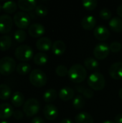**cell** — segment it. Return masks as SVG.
<instances>
[{
  "label": "cell",
  "instance_id": "cell-1",
  "mask_svg": "<svg viewBox=\"0 0 122 123\" xmlns=\"http://www.w3.org/2000/svg\"><path fill=\"white\" fill-rule=\"evenodd\" d=\"M68 77L75 84H80L85 81L87 76V71L85 67L79 63L73 65L68 70Z\"/></svg>",
  "mask_w": 122,
  "mask_h": 123
},
{
  "label": "cell",
  "instance_id": "cell-2",
  "mask_svg": "<svg viewBox=\"0 0 122 123\" xmlns=\"http://www.w3.org/2000/svg\"><path fill=\"white\" fill-rule=\"evenodd\" d=\"M88 85L95 91H101L104 89L106 81L104 75L100 72H94L91 74L87 80Z\"/></svg>",
  "mask_w": 122,
  "mask_h": 123
},
{
  "label": "cell",
  "instance_id": "cell-3",
  "mask_svg": "<svg viewBox=\"0 0 122 123\" xmlns=\"http://www.w3.org/2000/svg\"><path fill=\"white\" fill-rule=\"evenodd\" d=\"M30 83L35 87L40 88L44 86L47 84V76L46 74L40 69L36 68L32 70L29 76Z\"/></svg>",
  "mask_w": 122,
  "mask_h": 123
},
{
  "label": "cell",
  "instance_id": "cell-4",
  "mask_svg": "<svg viewBox=\"0 0 122 123\" xmlns=\"http://www.w3.org/2000/svg\"><path fill=\"white\" fill-rule=\"evenodd\" d=\"M15 60L9 56H5L0 59V74L9 76L16 69Z\"/></svg>",
  "mask_w": 122,
  "mask_h": 123
},
{
  "label": "cell",
  "instance_id": "cell-5",
  "mask_svg": "<svg viewBox=\"0 0 122 123\" xmlns=\"http://www.w3.org/2000/svg\"><path fill=\"white\" fill-rule=\"evenodd\" d=\"M32 48L27 45H21L18 46L14 52L15 58L21 61H28L34 56Z\"/></svg>",
  "mask_w": 122,
  "mask_h": 123
},
{
  "label": "cell",
  "instance_id": "cell-6",
  "mask_svg": "<svg viewBox=\"0 0 122 123\" xmlns=\"http://www.w3.org/2000/svg\"><path fill=\"white\" fill-rule=\"evenodd\" d=\"M40 108V106L38 100L35 98H30L24 102L23 111L27 117H32L38 113Z\"/></svg>",
  "mask_w": 122,
  "mask_h": 123
},
{
  "label": "cell",
  "instance_id": "cell-7",
  "mask_svg": "<svg viewBox=\"0 0 122 123\" xmlns=\"http://www.w3.org/2000/svg\"><path fill=\"white\" fill-rule=\"evenodd\" d=\"M30 17L24 12H17L13 17V22L15 25L21 29H26L30 24Z\"/></svg>",
  "mask_w": 122,
  "mask_h": 123
},
{
  "label": "cell",
  "instance_id": "cell-8",
  "mask_svg": "<svg viewBox=\"0 0 122 123\" xmlns=\"http://www.w3.org/2000/svg\"><path fill=\"white\" fill-rule=\"evenodd\" d=\"M109 53V45L105 43H101L97 44L93 49V55L98 60H104L106 58Z\"/></svg>",
  "mask_w": 122,
  "mask_h": 123
},
{
  "label": "cell",
  "instance_id": "cell-9",
  "mask_svg": "<svg viewBox=\"0 0 122 123\" xmlns=\"http://www.w3.org/2000/svg\"><path fill=\"white\" fill-rule=\"evenodd\" d=\"M13 19L9 14L0 16V33L6 34L10 32L13 26Z\"/></svg>",
  "mask_w": 122,
  "mask_h": 123
},
{
  "label": "cell",
  "instance_id": "cell-10",
  "mask_svg": "<svg viewBox=\"0 0 122 123\" xmlns=\"http://www.w3.org/2000/svg\"><path fill=\"white\" fill-rule=\"evenodd\" d=\"M94 37L100 41H104L110 37V31L109 29L103 25H99L95 27L93 30Z\"/></svg>",
  "mask_w": 122,
  "mask_h": 123
},
{
  "label": "cell",
  "instance_id": "cell-11",
  "mask_svg": "<svg viewBox=\"0 0 122 123\" xmlns=\"http://www.w3.org/2000/svg\"><path fill=\"white\" fill-rule=\"evenodd\" d=\"M43 115L47 120H54L58 115V108L52 104H47L43 109Z\"/></svg>",
  "mask_w": 122,
  "mask_h": 123
},
{
  "label": "cell",
  "instance_id": "cell-12",
  "mask_svg": "<svg viewBox=\"0 0 122 123\" xmlns=\"http://www.w3.org/2000/svg\"><path fill=\"white\" fill-rule=\"evenodd\" d=\"M45 32V27L40 23H33L28 28V33L31 37H40Z\"/></svg>",
  "mask_w": 122,
  "mask_h": 123
},
{
  "label": "cell",
  "instance_id": "cell-13",
  "mask_svg": "<svg viewBox=\"0 0 122 123\" xmlns=\"http://www.w3.org/2000/svg\"><path fill=\"white\" fill-rule=\"evenodd\" d=\"M110 76L115 80L122 79V62H116L113 63L109 71Z\"/></svg>",
  "mask_w": 122,
  "mask_h": 123
},
{
  "label": "cell",
  "instance_id": "cell-14",
  "mask_svg": "<svg viewBox=\"0 0 122 123\" xmlns=\"http://www.w3.org/2000/svg\"><path fill=\"white\" fill-rule=\"evenodd\" d=\"M52 43L50 38L47 37H42L39 38L36 42V47L37 48L43 52L48 51L50 48H52Z\"/></svg>",
  "mask_w": 122,
  "mask_h": 123
},
{
  "label": "cell",
  "instance_id": "cell-15",
  "mask_svg": "<svg viewBox=\"0 0 122 123\" xmlns=\"http://www.w3.org/2000/svg\"><path fill=\"white\" fill-rule=\"evenodd\" d=\"M14 107L9 103L0 104V119L6 120L12 117L14 114Z\"/></svg>",
  "mask_w": 122,
  "mask_h": 123
},
{
  "label": "cell",
  "instance_id": "cell-16",
  "mask_svg": "<svg viewBox=\"0 0 122 123\" xmlns=\"http://www.w3.org/2000/svg\"><path fill=\"white\" fill-rule=\"evenodd\" d=\"M17 5L19 8L24 12H31L35 9L37 1L35 0H19Z\"/></svg>",
  "mask_w": 122,
  "mask_h": 123
},
{
  "label": "cell",
  "instance_id": "cell-17",
  "mask_svg": "<svg viewBox=\"0 0 122 123\" xmlns=\"http://www.w3.org/2000/svg\"><path fill=\"white\" fill-rule=\"evenodd\" d=\"M74 96H75V91L72 88L68 86H65L62 88L58 93L59 98L65 102L71 100L73 98H74Z\"/></svg>",
  "mask_w": 122,
  "mask_h": 123
},
{
  "label": "cell",
  "instance_id": "cell-18",
  "mask_svg": "<svg viewBox=\"0 0 122 123\" xmlns=\"http://www.w3.org/2000/svg\"><path fill=\"white\" fill-rule=\"evenodd\" d=\"M81 27L86 30H91L94 29L96 25V19L92 15H88L84 17L81 22Z\"/></svg>",
  "mask_w": 122,
  "mask_h": 123
},
{
  "label": "cell",
  "instance_id": "cell-19",
  "mask_svg": "<svg viewBox=\"0 0 122 123\" xmlns=\"http://www.w3.org/2000/svg\"><path fill=\"white\" fill-rule=\"evenodd\" d=\"M65 43L62 40H56L52 43V51L56 55H61L65 52Z\"/></svg>",
  "mask_w": 122,
  "mask_h": 123
},
{
  "label": "cell",
  "instance_id": "cell-20",
  "mask_svg": "<svg viewBox=\"0 0 122 123\" xmlns=\"http://www.w3.org/2000/svg\"><path fill=\"white\" fill-rule=\"evenodd\" d=\"M76 123H94L93 117L88 112H82L75 117Z\"/></svg>",
  "mask_w": 122,
  "mask_h": 123
},
{
  "label": "cell",
  "instance_id": "cell-21",
  "mask_svg": "<svg viewBox=\"0 0 122 123\" xmlns=\"http://www.w3.org/2000/svg\"><path fill=\"white\" fill-rule=\"evenodd\" d=\"M11 103L15 107H19L24 104V96L20 92H16L11 98Z\"/></svg>",
  "mask_w": 122,
  "mask_h": 123
},
{
  "label": "cell",
  "instance_id": "cell-22",
  "mask_svg": "<svg viewBox=\"0 0 122 123\" xmlns=\"http://www.w3.org/2000/svg\"><path fill=\"white\" fill-rule=\"evenodd\" d=\"M109 27L112 31L121 32L122 31V19L118 17L111 18L109 22Z\"/></svg>",
  "mask_w": 122,
  "mask_h": 123
},
{
  "label": "cell",
  "instance_id": "cell-23",
  "mask_svg": "<svg viewBox=\"0 0 122 123\" xmlns=\"http://www.w3.org/2000/svg\"><path fill=\"white\" fill-rule=\"evenodd\" d=\"M58 96V92L54 89H50L45 91L43 94V99L47 103H51L54 102Z\"/></svg>",
  "mask_w": 122,
  "mask_h": 123
},
{
  "label": "cell",
  "instance_id": "cell-24",
  "mask_svg": "<svg viewBox=\"0 0 122 123\" xmlns=\"http://www.w3.org/2000/svg\"><path fill=\"white\" fill-rule=\"evenodd\" d=\"M12 43V37L9 35H5L0 37V50L6 51L8 50Z\"/></svg>",
  "mask_w": 122,
  "mask_h": 123
},
{
  "label": "cell",
  "instance_id": "cell-25",
  "mask_svg": "<svg viewBox=\"0 0 122 123\" xmlns=\"http://www.w3.org/2000/svg\"><path fill=\"white\" fill-rule=\"evenodd\" d=\"M85 67L91 71H97L99 68V63L96 59L92 57H88L84 60Z\"/></svg>",
  "mask_w": 122,
  "mask_h": 123
},
{
  "label": "cell",
  "instance_id": "cell-26",
  "mask_svg": "<svg viewBox=\"0 0 122 123\" xmlns=\"http://www.w3.org/2000/svg\"><path fill=\"white\" fill-rule=\"evenodd\" d=\"M48 61V56L46 53L42 52H39L36 53L33 57V61L36 65L43 66L47 63Z\"/></svg>",
  "mask_w": 122,
  "mask_h": 123
},
{
  "label": "cell",
  "instance_id": "cell-27",
  "mask_svg": "<svg viewBox=\"0 0 122 123\" xmlns=\"http://www.w3.org/2000/svg\"><path fill=\"white\" fill-rule=\"evenodd\" d=\"M12 94L10 87L4 84H0V99L7 100L9 99Z\"/></svg>",
  "mask_w": 122,
  "mask_h": 123
},
{
  "label": "cell",
  "instance_id": "cell-28",
  "mask_svg": "<svg viewBox=\"0 0 122 123\" xmlns=\"http://www.w3.org/2000/svg\"><path fill=\"white\" fill-rule=\"evenodd\" d=\"M3 10L8 14H13L17 9V4L15 1H8L4 3L2 5Z\"/></svg>",
  "mask_w": 122,
  "mask_h": 123
},
{
  "label": "cell",
  "instance_id": "cell-29",
  "mask_svg": "<svg viewBox=\"0 0 122 123\" xmlns=\"http://www.w3.org/2000/svg\"><path fill=\"white\" fill-rule=\"evenodd\" d=\"M16 71H17V72L19 75L24 76V75H27V74H29L30 72V71H31V66L29 63L22 62V63H19L17 66Z\"/></svg>",
  "mask_w": 122,
  "mask_h": 123
},
{
  "label": "cell",
  "instance_id": "cell-30",
  "mask_svg": "<svg viewBox=\"0 0 122 123\" xmlns=\"http://www.w3.org/2000/svg\"><path fill=\"white\" fill-rule=\"evenodd\" d=\"M85 105H86V100L83 96L77 95L76 96V97H74L73 101V105L76 109L77 110L82 109L85 106Z\"/></svg>",
  "mask_w": 122,
  "mask_h": 123
},
{
  "label": "cell",
  "instance_id": "cell-31",
  "mask_svg": "<svg viewBox=\"0 0 122 123\" xmlns=\"http://www.w3.org/2000/svg\"><path fill=\"white\" fill-rule=\"evenodd\" d=\"M14 37L17 42L23 43L27 38V32L24 30L18 29L15 31L14 34Z\"/></svg>",
  "mask_w": 122,
  "mask_h": 123
},
{
  "label": "cell",
  "instance_id": "cell-32",
  "mask_svg": "<svg viewBox=\"0 0 122 123\" xmlns=\"http://www.w3.org/2000/svg\"><path fill=\"white\" fill-rule=\"evenodd\" d=\"M82 5L86 9L91 11L97 7L98 1L96 0H84L82 1Z\"/></svg>",
  "mask_w": 122,
  "mask_h": 123
},
{
  "label": "cell",
  "instance_id": "cell-33",
  "mask_svg": "<svg viewBox=\"0 0 122 123\" xmlns=\"http://www.w3.org/2000/svg\"><path fill=\"white\" fill-rule=\"evenodd\" d=\"M35 14L40 17H44L47 14L48 12V9L47 8V6H45L43 4H39L36 6L35 8Z\"/></svg>",
  "mask_w": 122,
  "mask_h": 123
},
{
  "label": "cell",
  "instance_id": "cell-34",
  "mask_svg": "<svg viewBox=\"0 0 122 123\" xmlns=\"http://www.w3.org/2000/svg\"><path fill=\"white\" fill-rule=\"evenodd\" d=\"M55 73L60 77H65L68 74V69L64 65H59L56 67Z\"/></svg>",
  "mask_w": 122,
  "mask_h": 123
},
{
  "label": "cell",
  "instance_id": "cell-35",
  "mask_svg": "<svg viewBox=\"0 0 122 123\" xmlns=\"http://www.w3.org/2000/svg\"><path fill=\"white\" fill-rule=\"evenodd\" d=\"M99 16L102 19L104 20H109L111 19V12L108 9H102L99 12Z\"/></svg>",
  "mask_w": 122,
  "mask_h": 123
},
{
  "label": "cell",
  "instance_id": "cell-36",
  "mask_svg": "<svg viewBox=\"0 0 122 123\" xmlns=\"http://www.w3.org/2000/svg\"><path fill=\"white\" fill-rule=\"evenodd\" d=\"M109 48H110V51H111L112 53H119L122 49V45L119 42L114 41L110 44Z\"/></svg>",
  "mask_w": 122,
  "mask_h": 123
},
{
  "label": "cell",
  "instance_id": "cell-37",
  "mask_svg": "<svg viewBox=\"0 0 122 123\" xmlns=\"http://www.w3.org/2000/svg\"><path fill=\"white\" fill-rule=\"evenodd\" d=\"M83 97L86 98V99H90L91 98L93 97L94 96V93L93 92V90L90 89H86L83 93Z\"/></svg>",
  "mask_w": 122,
  "mask_h": 123
},
{
  "label": "cell",
  "instance_id": "cell-38",
  "mask_svg": "<svg viewBox=\"0 0 122 123\" xmlns=\"http://www.w3.org/2000/svg\"><path fill=\"white\" fill-rule=\"evenodd\" d=\"M14 117V119L17 120H22L24 117V114L22 111L20 110H15L14 112V114L12 115Z\"/></svg>",
  "mask_w": 122,
  "mask_h": 123
},
{
  "label": "cell",
  "instance_id": "cell-39",
  "mask_svg": "<svg viewBox=\"0 0 122 123\" xmlns=\"http://www.w3.org/2000/svg\"><path fill=\"white\" fill-rule=\"evenodd\" d=\"M75 89H76V91L78 93H79V94H83V92H84V90L86 89V88H85L84 86H83V85H77V86H75Z\"/></svg>",
  "mask_w": 122,
  "mask_h": 123
},
{
  "label": "cell",
  "instance_id": "cell-40",
  "mask_svg": "<svg viewBox=\"0 0 122 123\" xmlns=\"http://www.w3.org/2000/svg\"><path fill=\"white\" fill-rule=\"evenodd\" d=\"M32 123H45L44 120L42 118H41L40 117H35L32 120Z\"/></svg>",
  "mask_w": 122,
  "mask_h": 123
},
{
  "label": "cell",
  "instance_id": "cell-41",
  "mask_svg": "<svg viewBox=\"0 0 122 123\" xmlns=\"http://www.w3.org/2000/svg\"><path fill=\"white\" fill-rule=\"evenodd\" d=\"M114 123H122V114H118L114 117Z\"/></svg>",
  "mask_w": 122,
  "mask_h": 123
},
{
  "label": "cell",
  "instance_id": "cell-42",
  "mask_svg": "<svg viewBox=\"0 0 122 123\" xmlns=\"http://www.w3.org/2000/svg\"><path fill=\"white\" fill-rule=\"evenodd\" d=\"M116 13L119 16V17H122V4H120L117 7V9H116Z\"/></svg>",
  "mask_w": 122,
  "mask_h": 123
},
{
  "label": "cell",
  "instance_id": "cell-43",
  "mask_svg": "<svg viewBox=\"0 0 122 123\" xmlns=\"http://www.w3.org/2000/svg\"><path fill=\"white\" fill-rule=\"evenodd\" d=\"M60 123H74L73 121L70 119H63L60 121Z\"/></svg>",
  "mask_w": 122,
  "mask_h": 123
},
{
  "label": "cell",
  "instance_id": "cell-44",
  "mask_svg": "<svg viewBox=\"0 0 122 123\" xmlns=\"http://www.w3.org/2000/svg\"><path fill=\"white\" fill-rule=\"evenodd\" d=\"M119 98L122 99V88L120 89V90H119Z\"/></svg>",
  "mask_w": 122,
  "mask_h": 123
},
{
  "label": "cell",
  "instance_id": "cell-45",
  "mask_svg": "<svg viewBox=\"0 0 122 123\" xmlns=\"http://www.w3.org/2000/svg\"><path fill=\"white\" fill-rule=\"evenodd\" d=\"M103 123H115L114 122H113V121H111V120H106V121H104Z\"/></svg>",
  "mask_w": 122,
  "mask_h": 123
},
{
  "label": "cell",
  "instance_id": "cell-46",
  "mask_svg": "<svg viewBox=\"0 0 122 123\" xmlns=\"http://www.w3.org/2000/svg\"><path fill=\"white\" fill-rule=\"evenodd\" d=\"M0 123H9V122H7V121H4V120H3V121H1Z\"/></svg>",
  "mask_w": 122,
  "mask_h": 123
},
{
  "label": "cell",
  "instance_id": "cell-47",
  "mask_svg": "<svg viewBox=\"0 0 122 123\" xmlns=\"http://www.w3.org/2000/svg\"><path fill=\"white\" fill-rule=\"evenodd\" d=\"M2 9H3V7H2V5H1V4H0V12H1V11Z\"/></svg>",
  "mask_w": 122,
  "mask_h": 123
}]
</instances>
